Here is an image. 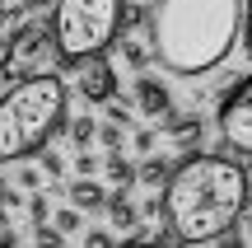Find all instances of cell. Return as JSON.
I'll return each instance as SVG.
<instances>
[{
    "instance_id": "cell-20",
    "label": "cell",
    "mask_w": 252,
    "mask_h": 248,
    "mask_svg": "<svg viewBox=\"0 0 252 248\" xmlns=\"http://www.w3.org/2000/svg\"><path fill=\"white\" fill-rule=\"evenodd\" d=\"M98 169H103V159L94 155V150H75V174L80 178H94Z\"/></svg>"
},
{
    "instance_id": "cell-1",
    "label": "cell",
    "mask_w": 252,
    "mask_h": 248,
    "mask_svg": "<svg viewBox=\"0 0 252 248\" xmlns=\"http://www.w3.org/2000/svg\"><path fill=\"white\" fill-rule=\"evenodd\" d=\"M252 202V169L243 155H182L163 187V220L182 244H215Z\"/></svg>"
},
{
    "instance_id": "cell-9",
    "label": "cell",
    "mask_w": 252,
    "mask_h": 248,
    "mask_svg": "<svg viewBox=\"0 0 252 248\" xmlns=\"http://www.w3.org/2000/svg\"><path fill=\"white\" fill-rule=\"evenodd\" d=\"M163 136L182 150V155H201V136H206V117L201 112H173L163 122Z\"/></svg>"
},
{
    "instance_id": "cell-19",
    "label": "cell",
    "mask_w": 252,
    "mask_h": 248,
    "mask_svg": "<svg viewBox=\"0 0 252 248\" xmlns=\"http://www.w3.org/2000/svg\"><path fill=\"white\" fill-rule=\"evenodd\" d=\"M37 164H42V174H47V178H52V183H56V178H61V174H65V159H61V155H56V150H52V145H47V150H37Z\"/></svg>"
},
{
    "instance_id": "cell-33",
    "label": "cell",
    "mask_w": 252,
    "mask_h": 248,
    "mask_svg": "<svg viewBox=\"0 0 252 248\" xmlns=\"http://www.w3.org/2000/svg\"><path fill=\"white\" fill-rule=\"evenodd\" d=\"M0 84H14V80H9V71H5V61H0Z\"/></svg>"
},
{
    "instance_id": "cell-31",
    "label": "cell",
    "mask_w": 252,
    "mask_h": 248,
    "mask_svg": "<svg viewBox=\"0 0 252 248\" xmlns=\"http://www.w3.org/2000/svg\"><path fill=\"white\" fill-rule=\"evenodd\" d=\"M28 9H56V0H24Z\"/></svg>"
},
{
    "instance_id": "cell-10",
    "label": "cell",
    "mask_w": 252,
    "mask_h": 248,
    "mask_svg": "<svg viewBox=\"0 0 252 248\" xmlns=\"http://www.w3.org/2000/svg\"><path fill=\"white\" fill-rule=\"evenodd\" d=\"M108 220H112V230H122V234H131V239H135V234L145 230V225H140V220H145V211H140V206H135L131 197L122 192V187H117V192L108 197Z\"/></svg>"
},
{
    "instance_id": "cell-34",
    "label": "cell",
    "mask_w": 252,
    "mask_h": 248,
    "mask_svg": "<svg viewBox=\"0 0 252 248\" xmlns=\"http://www.w3.org/2000/svg\"><path fill=\"white\" fill-rule=\"evenodd\" d=\"M243 230H248V234H252V206H248V215H243Z\"/></svg>"
},
{
    "instance_id": "cell-21",
    "label": "cell",
    "mask_w": 252,
    "mask_h": 248,
    "mask_svg": "<svg viewBox=\"0 0 252 248\" xmlns=\"http://www.w3.org/2000/svg\"><path fill=\"white\" fill-rule=\"evenodd\" d=\"M103 108H108V122H117V127H131V122H135V112L126 108L122 99H108V103H103Z\"/></svg>"
},
{
    "instance_id": "cell-2",
    "label": "cell",
    "mask_w": 252,
    "mask_h": 248,
    "mask_svg": "<svg viewBox=\"0 0 252 248\" xmlns=\"http://www.w3.org/2000/svg\"><path fill=\"white\" fill-rule=\"evenodd\" d=\"M248 28V0H154L150 42L168 75L196 80L224 66Z\"/></svg>"
},
{
    "instance_id": "cell-14",
    "label": "cell",
    "mask_w": 252,
    "mask_h": 248,
    "mask_svg": "<svg viewBox=\"0 0 252 248\" xmlns=\"http://www.w3.org/2000/svg\"><path fill=\"white\" fill-rule=\"evenodd\" d=\"M173 174H178V164H173L168 155H145L140 159V183L145 187H168Z\"/></svg>"
},
{
    "instance_id": "cell-24",
    "label": "cell",
    "mask_w": 252,
    "mask_h": 248,
    "mask_svg": "<svg viewBox=\"0 0 252 248\" xmlns=\"http://www.w3.org/2000/svg\"><path fill=\"white\" fill-rule=\"evenodd\" d=\"M84 248H117L112 230H84Z\"/></svg>"
},
{
    "instance_id": "cell-8",
    "label": "cell",
    "mask_w": 252,
    "mask_h": 248,
    "mask_svg": "<svg viewBox=\"0 0 252 248\" xmlns=\"http://www.w3.org/2000/svg\"><path fill=\"white\" fill-rule=\"evenodd\" d=\"M135 108H140L150 122H159V127L173 117V112H178V108H173L168 84H163L159 75H150V71H140V75H135Z\"/></svg>"
},
{
    "instance_id": "cell-12",
    "label": "cell",
    "mask_w": 252,
    "mask_h": 248,
    "mask_svg": "<svg viewBox=\"0 0 252 248\" xmlns=\"http://www.w3.org/2000/svg\"><path fill=\"white\" fill-rule=\"evenodd\" d=\"M117 47H122V61L131 66L135 75H140V71H150V66L159 61V56H154L150 33H122V37H117Z\"/></svg>"
},
{
    "instance_id": "cell-29",
    "label": "cell",
    "mask_w": 252,
    "mask_h": 248,
    "mask_svg": "<svg viewBox=\"0 0 252 248\" xmlns=\"http://www.w3.org/2000/svg\"><path fill=\"white\" fill-rule=\"evenodd\" d=\"M243 47H248V56H252V0H248V28H243Z\"/></svg>"
},
{
    "instance_id": "cell-7",
    "label": "cell",
    "mask_w": 252,
    "mask_h": 248,
    "mask_svg": "<svg viewBox=\"0 0 252 248\" xmlns=\"http://www.w3.org/2000/svg\"><path fill=\"white\" fill-rule=\"evenodd\" d=\"M65 71L75 75V94L84 103H108L117 99V66L108 56H84V61H65Z\"/></svg>"
},
{
    "instance_id": "cell-27",
    "label": "cell",
    "mask_w": 252,
    "mask_h": 248,
    "mask_svg": "<svg viewBox=\"0 0 252 248\" xmlns=\"http://www.w3.org/2000/svg\"><path fill=\"white\" fill-rule=\"evenodd\" d=\"M140 211H145V220L163 215V197H159V192H154V197H145V202H140Z\"/></svg>"
},
{
    "instance_id": "cell-23",
    "label": "cell",
    "mask_w": 252,
    "mask_h": 248,
    "mask_svg": "<svg viewBox=\"0 0 252 248\" xmlns=\"http://www.w3.org/2000/svg\"><path fill=\"white\" fill-rule=\"evenodd\" d=\"M98 145L103 150H122V127H117V122H103V127H98Z\"/></svg>"
},
{
    "instance_id": "cell-11",
    "label": "cell",
    "mask_w": 252,
    "mask_h": 248,
    "mask_svg": "<svg viewBox=\"0 0 252 248\" xmlns=\"http://www.w3.org/2000/svg\"><path fill=\"white\" fill-rule=\"evenodd\" d=\"M65 197H70V206H80V211L89 215V211H108V197L112 192L98 183V178H75V183L65 187Z\"/></svg>"
},
{
    "instance_id": "cell-36",
    "label": "cell",
    "mask_w": 252,
    "mask_h": 248,
    "mask_svg": "<svg viewBox=\"0 0 252 248\" xmlns=\"http://www.w3.org/2000/svg\"><path fill=\"white\" fill-rule=\"evenodd\" d=\"M182 248H206V244H182Z\"/></svg>"
},
{
    "instance_id": "cell-26",
    "label": "cell",
    "mask_w": 252,
    "mask_h": 248,
    "mask_svg": "<svg viewBox=\"0 0 252 248\" xmlns=\"http://www.w3.org/2000/svg\"><path fill=\"white\" fill-rule=\"evenodd\" d=\"M154 145H159V131H154V127L135 131V150H140V155H154Z\"/></svg>"
},
{
    "instance_id": "cell-4",
    "label": "cell",
    "mask_w": 252,
    "mask_h": 248,
    "mask_svg": "<svg viewBox=\"0 0 252 248\" xmlns=\"http://www.w3.org/2000/svg\"><path fill=\"white\" fill-rule=\"evenodd\" d=\"M122 14H126V0H56L52 24H56L65 61L108 52L122 33Z\"/></svg>"
},
{
    "instance_id": "cell-16",
    "label": "cell",
    "mask_w": 252,
    "mask_h": 248,
    "mask_svg": "<svg viewBox=\"0 0 252 248\" xmlns=\"http://www.w3.org/2000/svg\"><path fill=\"white\" fill-rule=\"evenodd\" d=\"M52 225L61 234H80L84 230V211H80V206H61V211H52Z\"/></svg>"
},
{
    "instance_id": "cell-17",
    "label": "cell",
    "mask_w": 252,
    "mask_h": 248,
    "mask_svg": "<svg viewBox=\"0 0 252 248\" xmlns=\"http://www.w3.org/2000/svg\"><path fill=\"white\" fill-rule=\"evenodd\" d=\"M14 164H19V169H14V187H28V192H37V187H42V178H47V174H42V164H24V159H14Z\"/></svg>"
},
{
    "instance_id": "cell-35",
    "label": "cell",
    "mask_w": 252,
    "mask_h": 248,
    "mask_svg": "<svg viewBox=\"0 0 252 248\" xmlns=\"http://www.w3.org/2000/svg\"><path fill=\"white\" fill-rule=\"evenodd\" d=\"M0 206H5V183H0Z\"/></svg>"
},
{
    "instance_id": "cell-18",
    "label": "cell",
    "mask_w": 252,
    "mask_h": 248,
    "mask_svg": "<svg viewBox=\"0 0 252 248\" xmlns=\"http://www.w3.org/2000/svg\"><path fill=\"white\" fill-rule=\"evenodd\" d=\"M65 239H70V234H61L52 220H47V225H33V248H65Z\"/></svg>"
},
{
    "instance_id": "cell-3",
    "label": "cell",
    "mask_w": 252,
    "mask_h": 248,
    "mask_svg": "<svg viewBox=\"0 0 252 248\" xmlns=\"http://www.w3.org/2000/svg\"><path fill=\"white\" fill-rule=\"evenodd\" d=\"M61 131H70V112H65V80L56 71L5 84L0 94V159L5 164L47 150Z\"/></svg>"
},
{
    "instance_id": "cell-30",
    "label": "cell",
    "mask_w": 252,
    "mask_h": 248,
    "mask_svg": "<svg viewBox=\"0 0 252 248\" xmlns=\"http://www.w3.org/2000/svg\"><path fill=\"white\" fill-rule=\"evenodd\" d=\"M122 248H168V244H159V239H131V244H122Z\"/></svg>"
},
{
    "instance_id": "cell-15",
    "label": "cell",
    "mask_w": 252,
    "mask_h": 248,
    "mask_svg": "<svg viewBox=\"0 0 252 248\" xmlns=\"http://www.w3.org/2000/svg\"><path fill=\"white\" fill-rule=\"evenodd\" d=\"M65 136H70L75 150H89L94 141H98V122H94L89 112H80V117H70V131H65Z\"/></svg>"
},
{
    "instance_id": "cell-25",
    "label": "cell",
    "mask_w": 252,
    "mask_h": 248,
    "mask_svg": "<svg viewBox=\"0 0 252 248\" xmlns=\"http://www.w3.org/2000/svg\"><path fill=\"white\" fill-rule=\"evenodd\" d=\"M215 248H248V230H238V225H234V230H224L215 239Z\"/></svg>"
},
{
    "instance_id": "cell-32",
    "label": "cell",
    "mask_w": 252,
    "mask_h": 248,
    "mask_svg": "<svg viewBox=\"0 0 252 248\" xmlns=\"http://www.w3.org/2000/svg\"><path fill=\"white\" fill-rule=\"evenodd\" d=\"M0 24H9V0H0Z\"/></svg>"
},
{
    "instance_id": "cell-5",
    "label": "cell",
    "mask_w": 252,
    "mask_h": 248,
    "mask_svg": "<svg viewBox=\"0 0 252 248\" xmlns=\"http://www.w3.org/2000/svg\"><path fill=\"white\" fill-rule=\"evenodd\" d=\"M0 61H5L9 80H33V75H52L65 66L61 37H56L52 19H24L0 37Z\"/></svg>"
},
{
    "instance_id": "cell-13",
    "label": "cell",
    "mask_w": 252,
    "mask_h": 248,
    "mask_svg": "<svg viewBox=\"0 0 252 248\" xmlns=\"http://www.w3.org/2000/svg\"><path fill=\"white\" fill-rule=\"evenodd\" d=\"M103 174H108V183L122 187V192H131V183H140V164H131L122 150H108V155H103Z\"/></svg>"
},
{
    "instance_id": "cell-22",
    "label": "cell",
    "mask_w": 252,
    "mask_h": 248,
    "mask_svg": "<svg viewBox=\"0 0 252 248\" xmlns=\"http://www.w3.org/2000/svg\"><path fill=\"white\" fill-rule=\"evenodd\" d=\"M28 220H33V225H47V220H52V211H47V197H42V192L28 197Z\"/></svg>"
},
{
    "instance_id": "cell-28",
    "label": "cell",
    "mask_w": 252,
    "mask_h": 248,
    "mask_svg": "<svg viewBox=\"0 0 252 248\" xmlns=\"http://www.w3.org/2000/svg\"><path fill=\"white\" fill-rule=\"evenodd\" d=\"M0 248H19V234L9 230V225H0Z\"/></svg>"
},
{
    "instance_id": "cell-6",
    "label": "cell",
    "mask_w": 252,
    "mask_h": 248,
    "mask_svg": "<svg viewBox=\"0 0 252 248\" xmlns=\"http://www.w3.org/2000/svg\"><path fill=\"white\" fill-rule=\"evenodd\" d=\"M220 108H215V131H220V145L229 155H243L252 159V75L224 84L215 94Z\"/></svg>"
}]
</instances>
